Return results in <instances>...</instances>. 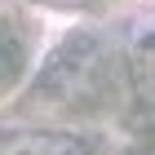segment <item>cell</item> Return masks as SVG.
<instances>
[{
	"instance_id": "6da1fadb",
	"label": "cell",
	"mask_w": 155,
	"mask_h": 155,
	"mask_svg": "<svg viewBox=\"0 0 155 155\" xmlns=\"http://www.w3.org/2000/svg\"><path fill=\"white\" fill-rule=\"evenodd\" d=\"M129 67H133V80H137V93L146 102H155V18L133 22V31H129Z\"/></svg>"
},
{
	"instance_id": "7a4b0ae2",
	"label": "cell",
	"mask_w": 155,
	"mask_h": 155,
	"mask_svg": "<svg viewBox=\"0 0 155 155\" xmlns=\"http://www.w3.org/2000/svg\"><path fill=\"white\" fill-rule=\"evenodd\" d=\"M146 155H155V151H146Z\"/></svg>"
}]
</instances>
